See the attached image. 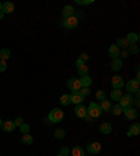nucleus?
I'll list each match as a JSON object with an SVG mask.
<instances>
[{"label":"nucleus","instance_id":"4c0bfd02","mask_svg":"<svg viewBox=\"0 0 140 156\" xmlns=\"http://www.w3.org/2000/svg\"><path fill=\"white\" fill-rule=\"evenodd\" d=\"M14 124H15V127H17V125H21V124H24V119L23 117H17V119L14 120Z\"/></svg>","mask_w":140,"mask_h":156},{"label":"nucleus","instance_id":"7ed1b4c3","mask_svg":"<svg viewBox=\"0 0 140 156\" xmlns=\"http://www.w3.org/2000/svg\"><path fill=\"white\" fill-rule=\"evenodd\" d=\"M62 25L65 28H67V29H74V28L79 25V20L73 15V17H69V18L63 20V21H62Z\"/></svg>","mask_w":140,"mask_h":156},{"label":"nucleus","instance_id":"e433bc0d","mask_svg":"<svg viewBox=\"0 0 140 156\" xmlns=\"http://www.w3.org/2000/svg\"><path fill=\"white\" fill-rule=\"evenodd\" d=\"M70 153V151H69V148H66V147H62L60 148V155H63V156H67Z\"/></svg>","mask_w":140,"mask_h":156},{"label":"nucleus","instance_id":"2f4dec72","mask_svg":"<svg viewBox=\"0 0 140 156\" xmlns=\"http://www.w3.org/2000/svg\"><path fill=\"white\" fill-rule=\"evenodd\" d=\"M95 98H97L98 101H104V99H105V92H104L102 89L97 91V93H95Z\"/></svg>","mask_w":140,"mask_h":156},{"label":"nucleus","instance_id":"5701e85b","mask_svg":"<svg viewBox=\"0 0 140 156\" xmlns=\"http://www.w3.org/2000/svg\"><path fill=\"white\" fill-rule=\"evenodd\" d=\"M111 112H112V114H113V116H119L121 113H123V107H122V106L118 103V105L112 106V107H111Z\"/></svg>","mask_w":140,"mask_h":156},{"label":"nucleus","instance_id":"f704fd0d","mask_svg":"<svg viewBox=\"0 0 140 156\" xmlns=\"http://www.w3.org/2000/svg\"><path fill=\"white\" fill-rule=\"evenodd\" d=\"M88 59H90V56L87 55V53H81V55H80V57H79V60H81L83 63L88 61Z\"/></svg>","mask_w":140,"mask_h":156},{"label":"nucleus","instance_id":"4468645a","mask_svg":"<svg viewBox=\"0 0 140 156\" xmlns=\"http://www.w3.org/2000/svg\"><path fill=\"white\" fill-rule=\"evenodd\" d=\"M80 84H81V88H88L91 84H93V78L90 77V75H84L79 79Z\"/></svg>","mask_w":140,"mask_h":156},{"label":"nucleus","instance_id":"1a4fd4ad","mask_svg":"<svg viewBox=\"0 0 140 156\" xmlns=\"http://www.w3.org/2000/svg\"><path fill=\"white\" fill-rule=\"evenodd\" d=\"M111 84L115 89H121V88L123 87V78H122L121 75H113L111 79Z\"/></svg>","mask_w":140,"mask_h":156},{"label":"nucleus","instance_id":"20e7f679","mask_svg":"<svg viewBox=\"0 0 140 156\" xmlns=\"http://www.w3.org/2000/svg\"><path fill=\"white\" fill-rule=\"evenodd\" d=\"M67 88H69L71 92H79L81 89V84L77 78H69L67 81Z\"/></svg>","mask_w":140,"mask_h":156},{"label":"nucleus","instance_id":"c85d7f7f","mask_svg":"<svg viewBox=\"0 0 140 156\" xmlns=\"http://www.w3.org/2000/svg\"><path fill=\"white\" fill-rule=\"evenodd\" d=\"M59 102H60V105H63V106H67V105H70V95H62L60 96V99H59Z\"/></svg>","mask_w":140,"mask_h":156},{"label":"nucleus","instance_id":"412c9836","mask_svg":"<svg viewBox=\"0 0 140 156\" xmlns=\"http://www.w3.org/2000/svg\"><path fill=\"white\" fill-rule=\"evenodd\" d=\"M99 107H101V110L102 112H109L111 110V107H112V103L109 101H107V99H104V101H101Z\"/></svg>","mask_w":140,"mask_h":156},{"label":"nucleus","instance_id":"4be33fe9","mask_svg":"<svg viewBox=\"0 0 140 156\" xmlns=\"http://www.w3.org/2000/svg\"><path fill=\"white\" fill-rule=\"evenodd\" d=\"M116 46L119 49H126V47H129V42L126 41V38H119L116 41Z\"/></svg>","mask_w":140,"mask_h":156},{"label":"nucleus","instance_id":"6ab92c4d","mask_svg":"<svg viewBox=\"0 0 140 156\" xmlns=\"http://www.w3.org/2000/svg\"><path fill=\"white\" fill-rule=\"evenodd\" d=\"M126 41L129 42V45H135V43H137V41H139V35H137V34H135V32L127 34Z\"/></svg>","mask_w":140,"mask_h":156},{"label":"nucleus","instance_id":"423d86ee","mask_svg":"<svg viewBox=\"0 0 140 156\" xmlns=\"http://www.w3.org/2000/svg\"><path fill=\"white\" fill-rule=\"evenodd\" d=\"M123 114L127 120H135L139 117V112H137V109H133V107H126V109H123Z\"/></svg>","mask_w":140,"mask_h":156},{"label":"nucleus","instance_id":"473e14b6","mask_svg":"<svg viewBox=\"0 0 140 156\" xmlns=\"http://www.w3.org/2000/svg\"><path fill=\"white\" fill-rule=\"evenodd\" d=\"M20 130H21L23 134H28L29 133V125H28V124H21V125H20Z\"/></svg>","mask_w":140,"mask_h":156},{"label":"nucleus","instance_id":"b1692460","mask_svg":"<svg viewBox=\"0 0 140 156\" xmlns=\"http://www.w3.org/2000/svg\"><path fill=\"white\" fill-rule=\"evenodd\" d=\"M122 96V91L121 89H113V91L111 92V99L112 101H119Z\"/></svg>","mask_w":140,"mask_h":156},{"label":"nucleus","instance_id":"a19ab883","mask_svg":"<svg viewBox=\"0 0 140 156\" xmlns=\"http://www.w3.org/2000/svg\"><path fill=\"white\" fill-rule=\"evenodd\" d=\"M84 119H85V121H90V123H91V121L94 120V119H91V117H90L88 114H85V117H84Z\"/></svg>","mask_w":140,"mask_h":156},{"label":"nucleus","instance_id":"37998d69","mask_svg":"<svg viewBox=\"0 0 140 156\" xmlns=\"http://www.w3.org/2000/svg\"><path fill=\"white\" fill-rule=\"evenodd\" d=\"M3 17H4V13H3V11H1V10H0V21H1V20H3Z\"/></svg>","mask_w":140,"mask_h":156},{"label":"nucleus","instance_id":"6e6552de","mask_svg":"<svg viewBox=\"0 0 140 156\" xmlns=\"http://www.w3.org/2000/svg\"><path fill=\"white\" fill-rule=\"evenodd\" d=\"M74 114L77 116V117H80V119H84L85 117V114H87V107L83 105H76L74 107Z\"/></svg>","mask_w":140,"mask_h":156},{"label":"nucleus","instance_id":"aec40b11","mask_svg":"<svg viewBox=\"0 0 140 156\" xmlns=\"http://www.w3.org/2000/svg\"><path fill=\"white\" fill-rule=\"evenodd\" d=\"M122 66H123V63H122L121 59H113V60H112L111 67H112V70H113V71H118V70H121Z\"/></svg>","mask_w":140,"mask_h":156},{"label":"nucleus","instance_id":"49530a36","mask_svg":"<svg viewBox=\"0 0 140 156\" xmlns=\"http://www.w3.org/2000/svg\"><path fill=\"white\" fill-rule=\"evenodd\" d=\"M57 156H63V155H60V153H59V155H57Z\"/></svg>","mask_w":140,"mask_h":156},{"label":"nucleus","instance_id":"393cba45","mask_svg":"<svg viewBox=\"0 0 140 156\" xmlns=\"http://www.w3.org/2000/svg\"><path fill=\"white\" fill-rule=\"evenodd\" d=\"M10 59V50L9 49H1L0 50V60H3V61H6V60Z\"/></svg>","mask_w":140,"mask_h":156},{"label":"nucleus","instance_id":"a18cd8bd","mask_svg":"<svg viewBox=\"0 0 140 156\" xmlns=\"http://www.w3.org/2000/svg\"><path fill=\"white\" fill-rule=\"evenodd\" d=\"M1 123H3V121H1V120H0V127H1Z\"/></svg>","mask_w":140,"mask_h":156},{"label":"nucleus","instance_id":"f257e3e1","mask_svg":"<svg viewBox=\"0 0 140 156\" xmlns=\"http://www.w3.org/2000/svg\"><path fill=\"white\" fill-rule=\"evenodd\" d=\"M63 117H65V113H63V110L62 109H52L51 112H49V114H48V120L51 121V123H60L62 120H63Z\"/></svg>","mask_w":140,"mask_h":156},{"label":"nucleus","instance_id":"dca6fc26","mask_svg":"<svg viewBox=\"0 0 140 156\" xmlns=\"http://www.w3.org/2000/svg\"><path fill=\"white\" fill-rule=\"evenodd\" d=\"M62 14H63L65 18L73 17V15H74V9H73V6H66L65 9H63V11H62Z\"/></svg>","mask_w":140,"mask_h":156},{"label":"nucleus","instance_id":"ddd939ff","mask_svg":"<svg viewBox=\"0 0 140 156\" xmlns=\"http://www.w3.org/2000/svg\"><path fill=\"white\" fill-rule=\"evenodd\" d=\"M83 99L84 98L80 95L79 92H73V93L70 95V103H74V105H81Z\"/></svg>","mask_w":140,"mask_h":156},{"label":"nucleus","instance_id":"a211bd4d","mask_svg":"<svg viewBox=\"0 0 140 156\" xmlns=\"http://www.w3.org/2000/svg\"><path fill=\"white\" fill-rule=\"evenodd\" d=\"M1 11L4 14H10L14 11V4L13 3H10V1H7V3H3V6H1Z\"/></svg>","mask_w":140,"mask_h":156},{"label":"nucleus","instance_id":"9b49d317","mask_svg":"<svg viewBox=\"0 0 140 156\" xmlns=\"http://www.w3.org/2000/svg\"><path fill=\"white\" fill-rule=\"evenodd\" d=\"M119 52H121V49H119L116 45H111L109 49H108V55L113 60V59H118V57H119Z\"/></svg>","mask_w":140,"mask_h":156},{"label":"nucleus","instance_id":"f03ea898","mask_svg":"<svg viewBox=\"0 0 140 156\" xmlns=\"http://www.w3.org/2000/svg\"><path fill=\"white\" fill-rule=\"evenodd\" d=\"M87 114L91 117V119H98L99 116L102 114V110H101V107L98 103L95 102H91L88 106V109H87Z\"/></svg>","mask_w":140,"mask_h":156},{"label":"nucleus","instance_id":"72a5a7b5","mask_svg":"<svg viewBox=\"0 0 140 156\" xmlns=\"http://www.w3.org/2000/svg\"><path fill=\"white\" fill-rule=\"evenodd\" d=\"M129 52L133 53V55H137V53H139V47L136 45H129Z\"/></svg>","mask_w":140,"mask_h":156},{"label":"nucleus","instance_id":"ea45409f","mask_svg":"<svg viewBox=\"0 0 140 156\" xmlns=\"http://www.w3.org/2000/svg\"><path fill=\"white\" fill-rule=\"evenodd\" d=\"M6 69H7V64H6V61L0 60V71H6Z\"/></svg>","mask_w":140,"mask_h":156},{"label":"nucleus","instance_id":"79ce46f5","mask_svg":"<svg viewBox=\"0 0 140 156\" xmlns=\"http://www.w3.org/2000/svg\"><path fill=\"white\" fill-rule=\"evenodd\" d=\"M76 64H77V67H80V66L85 64V63H83V61H81V60H77V61H76Z\"/></svg>","mask_w":140,"mask_h":156},{"label":"nucleus","instance_id":"f3484780","mask_svg":"<svg viewBox=\"0 0 140 156\" xmlns=\"http://www.w3.org/2000/svg\"><path fill=\"white\" fill-rule=\"evenodd\" d=\"M99 131H101V134H111L112 133V125L109 123H102L101 125H99Z\"/></svg>","mask_w":140,"mask_h":156},{"label":"nucleus","instance_id":"bb28decb","mask_svg":"<svg viewBox=\"0 0 140 156\" xmlns=\"http://www.w3.org/2000/svg\"><path fill=\"white\" fill-rule=\"evenodd\" d=\"M71 155L73 156H84V149L80 147H74L71 149Z\"/></svg>","mask_w":140,"mask_h":156},{"label":"nucleus","instance_id":"c9c22d12","mask_svg":"<svg viewBox=\"0 0 140 156\" xmlns=\"http://www.w3.org/2000/svg\"><path fill=\"white\" fill-rule=\"evenodd\" d=\"M76 3H77V4L85 6V4H91V3H93V0H76Z\"/></svg>","mask_w":140,"mask_h":156},{"label":"nucleus","instance_id":"39448f33","mask_svg":"<svg viewBox=\"0 0 140 156\" xmlns=\"http://www.w3.org/2000/svg\"><path fill=\"white\" fill-rule=\"evenodd\" d=\"M132 103H133V98H132L130 93H127V95H122L121 99H119V105L126 109V107H132Z\"/></svg>","mask_w":140,"mask_h":156},{"label":"nucleus","instance_id":"a878e982","mask_svg":"<svg viewBox=\"0 0 140 156\" xmlns=\"http://www.w3.org/2000/svg\"><path fill=\"white\" fill-rule=\"evenodd\" d=\"M23 142L25 144V145H31V144L34 142V138H32V135L28 133V134H24L23 135Z\"/></svg>","mask_w":140,"mask_h":156},{"label":"nucleus","instance_id":"cd10ccee","mask_svg":"<svg viewBox=\"0 0 140 156\" xmlns=\"http://www.w3.org/2000/svg\"><path fill=\"white\" fill-rule=\"evenodd\" d=\"M55 138H57V139H63V138L66 137V131L65 130H62V128H57V130H55Z\"/></svg>","mask_w":140,"mask_h":156},{"label":"nucleus","instance_id":"c03bdc74","mask_svg":"<svg viewBox=\"0 0 140 156\" xmlns=\"http://www.w3.org/2000/svg\"><path fill=\"white\" fill-rule=\"evenodd\" d=\"M1 6H3V4H1V1H0V10H1Z\"/></svg>","mask_w":140,"mask_h":156},{"label":"nucleus","instance_id":"0eeeda50","mask_svg":"<svg viewBox=\"0 0 140 156\" xmlns=\"http://www.w3.org/2000/svg\"><path fill=\"white\" fill-rule=\"evenodd\" d=\"M126 91L132 93V92H139V79L135 78V79H130L129 82L126 84Z\"/></svg>","mask_w":140,"mask_h":156},{"label":"nucleus","instance_id":"f8f14e48","mask_svg":"<svg viewBox=\"0 0 140 156\" xmlns=\"http://www.w3.org/2000/svg\"><path fill=\"white\" fill-rule=\"evenodd\" d=\"M1 128H3V131H6V133H13L14 128H15V124H14V121L7 120V121H3V123H1Z\"/></svg>","mask_w":140,"mask_h":156},{"label":"nucleus","instance_id":"c756f323","mask_svg":"<svg viewBox=\"0 0 140 156\" xmlns=\"http://www.w3.org/2000/svg\"><path fill=\"white\" fill-rule=\"evenodd\" d=\"M79 74L81 75V77H84V75H88V67H87V64H83L79 67Z\"/></svg>","mask_w":140,"mask_h":156},{"label":"nucleus","instance_id":"58836bf2","mask_svg":"<svg viewBox=\"0 0 140 156\" xmlns=\"http://www.w3.org/2000/svg\"><path fill=\"white\" fill-rule=\"evenodd\" d=\"M119 56H121L122 59H127V57H129V52H126V50H121V52H119Z\"/></svg>","mask_w":140,"mask_h":156},{"label":"nucleus","instance_id":"7c9ffc66","mask_svg":"<svg viewBox=\"0 0 140 156\" xmlns=\"http://www.w3.org/2000/svg\"><path fill=\"white\" fill-rule=\"evenodd\" d=\"M79 93H80V95H81L83 98H85V96H88L90 93H91V91H90L88 88H81V89L79 91Z\"/></svg>","mask_w":140,"mask_h":156},{"label":"nucleus","instance_id":"9d476101","mask_svg":"<svg viewBox=\"0 0 140 156\" xmlns=\"http://www.w3.org/2000/svg\"><path fill=\"white\" fill-rule=\"evenodd\" d=\"M87 152L91 153V155H95V153H99L101 152V144L99 142H93L87 147Z\"/></svg>","mask_w":140,"mask_h":156},{"label":"nucleus","instance_id":"2eb2a0df","mask_svg":"<svg viewBox=\"0 0 140 156\" xmlns=\"http://www.w3.org/2000/svg\"><path fill=\"white\" fill-rule=\"evenodd\" d=\"M139 134H140V124L139 123L132 124L130 128H129V131H127V135L132 137V135H139Z\"/></svg>","mask_w":140,"mask_h":156}]
</instances>
